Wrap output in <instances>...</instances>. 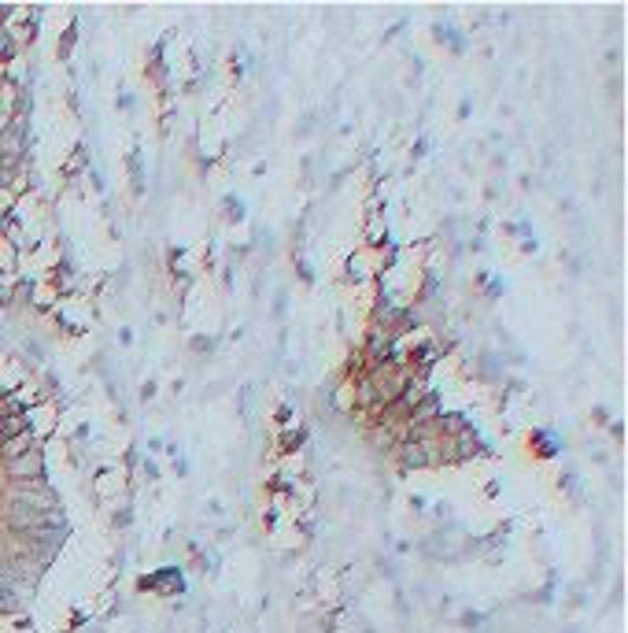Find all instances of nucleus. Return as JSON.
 I'll list each match as a JSON object with an SVG mask.
<instances>
[{"label":"nucleus","mask_w":628,"mask_h":633,"mask_svg":"<svg viewBox=\"0 0 628 633\" xmlns=\"http://www.w3.org/2000/svg\"><path fill=\"white\" fill-rule=\"evenodd\" d=\"M403 448L396 452V459H399V467H407V471H414V467H433V463H440V437H433V441H399Z\"/></svg>","instance_id":"1"},{"label":"nucleus","mask_w":628,"mask_h":633,"mask_svg":"<svg viewBox=\"0 0 628 633\" xmlns=\"http://www.w3.org/2000/svg\"><path fill=\"white\" fill-rule=\"evenodd\" d=\"M8 474L15 478V482H41V474H45V456H41V448H30L26 456L11 459V463H8Z\"/></svg>","instance_id":"2"},{"label":"nucleus","mask_w":628,"mask_h":633,"mask_svg":"<svg viewBox=\"0 0 628 633\" xmlns=\"http://www.w3.org/2000/svg\"><path fill=\"white\" fill-rule=\"evenodd\" d=\"M30 448H37V437L30 433V430H22V433H15V437H4L0 441V459L4 463H11V459H19V456H26Z\"/></svg>","instance_id":"3"}]
</instances>
